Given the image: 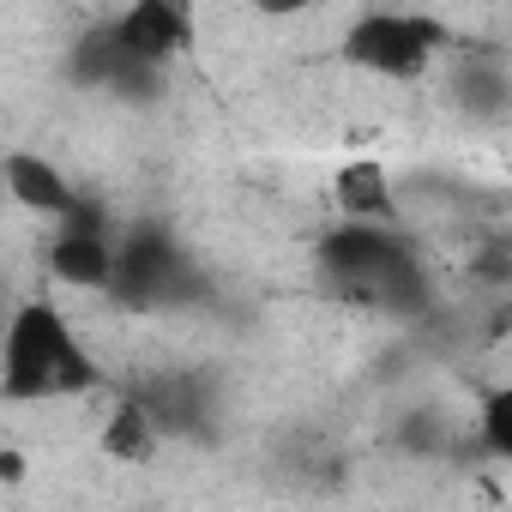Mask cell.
<instances>
[{"instance_id":"cell-1","label":"cell","mask_w":512,"mask_h":512,"mask_svg":"<svg viewBox=\"0 0 512 512\" xmlns=\"http://www.w3.org/2000/svg\"><path fill=\"white\" fill-rule=\"evenodd\" d=\"M314 272L338 302L386 320H422L434 308V278L404 223H368V217L332 223L314 247Z\"/></svg>"},{"instance_id":"cell-2","label":"cell","mask_w":512,"mask_h":512,"mask_svg":"<svg viewBox=\"0 0 512 512\" xmlns=\"http://www.w3.org/2000/svg\"><path fill=\"white\" fill-rule=\"evenodd\" d=\"M103 386V362L85 350L73 320L55 302H19L0 344V398L19 404H67Z\"/></svg>"},{"instance_id":"cell-3","label":"cell","mask_w":512,"mask_h":512,"mask_svg":"<svg viewBox=\"0 0 512 512\" xmlns=\"http://www.w3.org/2000/svg\"><path fill=\"white\" fill-rule=\"evenodd\" d=\"M109 302L121 314H193L211 308V278L187 260L181 235L163 217H133L115 235Z\"/></svg>"},{"instance_id":"cell-4","label":"cell","mask_w":512,"mask_h":512,"mask_svg":"<svg viewBox=\"0 0 512 512\" xmlns=\"http://www.w3.org/2000/svg\"><path fill=\"white\" fill-rule=\"evenodd\" d=\"M440 49H452V31L428 13H398V7H368L338 37V61L386 85H416Z\"/></svg>"},{"instance_id":"cell-5","label":"cell","mask_w":512,"mask_h":512,"mask_svg":"<svg viewBox=\"0 0 512 512\" xmlns=\"http://www.w3.org/2000/svg\"><path fill=\"white\" fill-rule=\"evenodd\" d=\"M67 79L85 85V91H103V97H115V103H127V109H157V103L169 97V67L151 61V55H139V49L121 37L115 19H97V25H85V31L73 37V49H67Z\"/></svg>"},{"instance_id":"cell-6","label":"cell","mask_w":512,"mask_h":512,"mask_svg":"<svg viewBox=\"0 0 512 512\" xmlns=\"http://www.w3.org/2000/svg\"><path fill=\"white\" fill-rule=\"evenodd\" d=\"M151 410V422L163 428V440H217V386L205 368H157L133 386Z\"/></svg>"},{"instance_id":"cell-7","label":"cell","mask_w":512,"mask_h":512,"mask_svg":"<svg viewBox=\"0 0 512 512\" xmlns=\"http://www.w3.org/2000/svg\"><path fill=\"white\" fill-rule=\"evenodd\" d=\"M446 103L464 115V121H506L512 115V67L494 61L488 49H464L452 67H446Z\"/></svg>"},{"instance_id":"cell-8","label":"cell","mask_w":512,"mask_h":512,"mask_svg":"<svg viewBox=\"0 0 512 512\" xmlns=\"http://www.w3.org/2000/svg\"><path fill=\"white\" fill-rule=\"evenodd\" d=\"M115 25H121V37L139 55L169 67L175 55L193 49V0H127V7L115 13Z\"/></svg>"},{"instance_id":"cell-9","label":"cell","mask_w":512,"mask_h":512,"mask_svg":"<svg viewBox=\"0 0 512 512\" xmlns=\"http://www.w3.org/2000/svg\"><path fill=\"white\" fill-rule=\"evenodd\" d=\"M49 278L67 284V290L109 296V278H115V235L61 229V223H55V235H49Z\"/></svg>"},{"instance_id":"cell-10","label":"cell","mask_w":512,"mask_h":512,"mask_svg":"<svg viewBox=\"0 0 512 512\" xmlns=\"http://www.w3.org/2000/svg\"><path fill=\"white\" fill-rule=\"evenodd\" d=\"M7 193L25 205V211H37V217H67L73 211V199H79V187L49 163V157H37V151H7Z\"/></svg>"},{"instance_id":"cell-11","label":"cell","mask_w":512,"mask_h":512,"mask_svg":"<svg viewBox=\"0 0 512 512\" xmlns=\"http://www.w3.org/2000/svg\"><path fill=\"white\" fill-rule=\"evenodd\" d=\"M157 446H163V428L151 422L145 398H139V392H121L115 410H109L103 428H97V452L115 458V464H151Z\"/></svg>"},{"instance_id":"cell-12","label":"cell","mask_w":512,"mask_h":512,"mask_svg":"<svg viewBox=\"0 0 512 512\" xmlns=\"http://www.w3.org/2000/svg\"><path fill=\"white\" fill-rule=\"evenodd\" d=\"M332 199H338V217L398 223V187H392L386 163H344L332 175Z\"/></svg>"},{"instance_id":"cell-13","label":"cell","mask_w":512,"mask_h":512,"mask_svg":"<svg viewBox=\"0 0 512 512\" xmlns=\"http://www.w3.org/2000/svg\"><path fill=\"white\" fill-rule=\"evenodd\" d=\"M476 440H482V452H488V458L512 464V380H500V386H488V392H482Z\"/></svg>"},{"instance_id":"cell-14","label":"cell","mask_w":512,"mask_h":512,"mask_svg":"<svg viewBox=\"0 0 512 512\" xmlns=\"http://www.w3.org/2000/svg\"><path fill=\"white\" fill-rule=\"evenodd\" d=\"M470 278H476V284H494V290H506V284H512V241H500V247H482L476 260H470Z\"/></svg>"},{"instance_id":"cell-15","label":"cell","mask_w":512,"mask_h":512,"mask_svg":"<svg viewBox=\"0 0 512 512\" xmlns=\"http://www.w3.org/2000/svg\"><path fill=\"white\" fill-rule=\"evenodd\" d=\"M314 7H320V0H253V13H260V19H302Z\"/></svg>"},{"instance_id":"cell-16","label":"cell","mask_w":512,"mask_h":512,"mask_svg":"<svg viewBox=\"0 0 512 512\" xmlns=\"http://www.w3.org/2000/svg\"><path fill=\"white\" fill-rule=\"evenodd\" d=\"M0 476H7V482H19V476H25V458H19L13 446H7V452H0Z\"/></svg>"}]
</instances>
